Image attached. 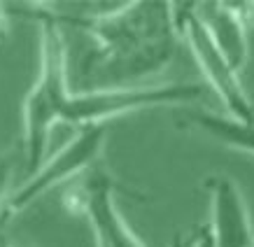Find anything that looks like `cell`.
Segmentation results:
<instances>
[{
  "instance_id": "cell-1",
  "label": "cell",
  "mask_w": 254,
  "mask_h": 247,
  "mask_svg": "<svg viewBox=\"0 0 254 247\" xmlns=\"http://www.w3.org/2000/svg\"><path fill=\"white\" fill-rule=\"evenodd\" d=\"M35 19L72 26L93 40V72L100 86H135L133 82L170 63L177 28L170 2H124L96 14H59L47 5H28ZM91 72V75H93Z\"/></svg>"
},
{
  "instance_id": "cell-2",
  "label": "cell",
  "mask_w": 254,
  "mask_h": 247,
  "mask_svg": "<svg viewBox=\"0 0 254 247\" xmlns=\"http://www.w3.org/2000/svg\"><path fill=\"white\" fill-rule=\"evenodd\" d=\"M40 21V72L23 101V149L28 168L38 170L45 159L49 133L61 124V105L70 91L68 49L63 28L52 19Z\"/></svg>"
},
{
  "instance_id": "cell-3",
  "label": "cell",
  "mask_w": 254,
  "mask_h": 247,
  "mask_svg": "<svg viewBox=\"0 0 254 247\" xmlns=\"http://www.w3.org/2000/svg\"><path fill=\"white\" fill-rule=\"evenodd\" d=\"M203 98V86L191 82L173 84H135V86H96L72 93L70 89L61 105V124L98 126L115 117L131 115L149 108L191 105Z\"/></svg>"
},
{
  "instance_id": "cell-4",
  "label": "cell",
  "mask_w": 254,
  "mask_h": 247,
  "mask_svg": "<svg viewBox=\"0 0 254 247\" xmlns=\"http://www.w3.org/2000/svg\"><path fill=\"white\" fill-rule=\"evenodd\" d=\"M170 12H173L177 35L187 40L200 72L205 75L208 84L212 86L222 105L229 110V117L240 119V122H254V108L245 86L240 82V72L212 42L208 28L203 26L198 16V5L196 2H170Z\"/></svg>"
},
{
  "instance_id": "cell-5",
  "label": "cell",
  "mask_w": 254,
  "mask_h": 247,
  "mask_svg": "<svg viewBox=\"0 0 254 247\" xmlns=\"http://www.w3.org/2000/svg\"><path fill=\"white\" fill-rule=\"evenodd\" d=\"M105 138H108L105 124L82 128L52 159L42 161L38 170H33L21 182V186H16L14 191L9 193V198L0 205V224L9 217L19 215L21 210H26L47 191H52L54 186L65 185L70 180L84 175L86 170H91L93 163L100 159V152L105 147Z\"/></svg>"
},
{
  "instance_id": "cell-6",
  "label": "cell",
  "mask_w": 254,
  "mask_h": 247,
  "mask_svg": "<svg viewBox=\"0 0 254 247\" xmlns=\"http://www.w3.org/2000/svg\"><path fill=\"white\" fill-rule=\"evenodd\" d=\"M65 208L89 219L96 243L103 247H145V243L124 222L115 203V180L105 170H89L77 185H70Z\"/></svg>"
},
{
  "instance_id": "cell-7",
  "label": "cell",
  "mask_w": 254,
  "mask_h": 247,
  "mask_svg": "<svg viewBox=\"0 0 254 247\" xmlns=\"http://www.w3.org/2000/svg\"><path fill=\"white\" fill-rule=\"evenodd\" d=\"M210 193V231L217 247H254L252 217L245 196L229 175L205 178Z\"/></svg>"
},
{
  "instance_id": "cell-8",
  "label": "cell",
  "mask_w": 254,
  "mask_h": 247,
  "mask_svg": "<svg viewBox=\"0 0 254 247\" xmlns=\"http://www.w3.org/2000/svg\"><path fill=\"white\" fill-rule=\"evenodd\" d=\"M198 16L210 38L233 68L243 72L250 61L252 26L240 16L233 2H198Z\"/></svg>"
},
{
  "instance_id": "cell-9",
  "label": "cell",
  "mask_w": 254,
  "mask_h": 247,
  "mask_svg": "<svg viewBox=\"0 0 254 247\" xmlns=\"http://www.w3.org/2000/svg\"><path fill=\"white\" fill-rule=\"evenodd\" d=\"M185 124L231 149L254 156V122H240V119H233L229 115H217L210 110H189L182 117L180 126Z\"/></svg>"
},
{
  "instance_id": "cell-10",
  "label": "cell",
  "mask_w": 254,
  "mask_h": 247,
  "mask_svg": "<svg viewBox=\"0 0 254 247\" xmlns=\"http://www.w3.org/2000/svg\"><path fill=\"white\" fill-rule=\"evenodd\" d=\"M14 170H16V161L9 152H0V205L9 198V186L14 180Z\"/></svg>"
},
{
  "instance_id": "cell-11",
  "label": "cell",
  "mask_w": 254,
  "mask_h": 247,
  "mask_svg": "<svg viewBox=\"0 0 254 247\" xmlns=\"http://www.w3.org/2000/svg\"><path fill=\"white\" fill-rule=\"evenodd\" d=\"M189 243H191V247H217L215 238H212V231H210L208 224L196 226V229L191 231V236H189Z\"/></svg>"
},
{
  "instance_id": "cell-12",
  "label": "cell",
  "mask_w": 254,
  "mask_h": 247,
  "mask_svg": "<svg viewBox=\"0 0 254 247\" xmlns=\"http://www.w3.org/2000/svg\"><path fill=\"white\" fill-rule=\"evenodd\" d=\"M7 38V7L0 5V42Z\"/></svg>"
},
{
  "instance_id": "cell-13",
  "label": "cell",
  "mask_w": 254,
  "mask_h": 247,
  "mask_svg": "<svg viewBox=\"0 0 254 247\" xmlns=\"http://www.w3.org/2000/svg\"><path fill=\"white\" fill-rule=\"evenodd\" d=\"M170 247H187V238L175 236V238H173V243H170Z\"/></svg>"
},
{
  "instance_id": "cell-14",
  "label": "cell",
  "mask_w": 254,
  "mask_h": 247,
  "mask_svg": "<svg viewBox=\"0 0 254 247\" xmlns=\"http://www.w3.org/2000/svg\"><path fill=\"white\" fill-rule=\"evenodd\" d=\"M96 247H103V245H98V243H96Z\"/></svg>"
},
{
  "instance_id": "cell-15",
  "label": "cell",
  "mask_w": 254,
  "mask_h": 247,
  "mask_svg": "<svg viewBox=\"0 0 254 247\" xmlns=\"http://www.w3.org/2000/svg\"><path fill=\"white\" fill-rule=\"evenodd\" d=\"M21 247H31V245H21Z\"/></svg>"
},
{
  "instance_id": "cell-16",
  "label": "cell",
  "mask_w": 254,
  "mask_h": 247,
  "mask_svg": "<svg viewBox=\"0 0 254 247\" xmlns=\"http://www.w3.org/2000/svg\"><path fill=\"white\" fill-rule=\"evenodd\" d=\"M0 247H2V245H0Z\"/></svg>"
}]
</instances>
